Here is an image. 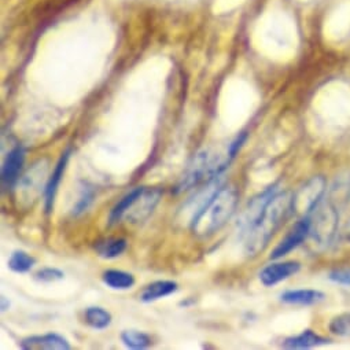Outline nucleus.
<instances>
[{"instance_id":"f257e3e1","label":"nucleus","mask_w":350,"mask_h":350,"mask_svg":"<svg viewBox=\"0 0 350 350\" xmlns=\"http://www.w3.org/2000/svg\"><path fill=\"white\" fill-rule=\"evenodd\" d=\"M290 215H293V194L288 191H278L256 224L241 237L245 253L254 257L262 252Z\"/></svg>"},{"instance_id":"f03ea898","label":"nucleus","mask_w":350,"mask_h":350,"mask_svg":"<svg viewBox=\"0 0 350 350\" xmlns=\"http://www.w3.org/2000/svg\"><path fill=\"white\" fill-rule=\"evenodd\" d=\"M238 191L234 187H221L209 204L191 221L190 228L198 237H211L226 226L238 205Z\"/></svg>"},{"instance_id":"7ed1b4c3","label":"nucleus","mask_w":350,"mask_h":350,"mask_svg":"<svg viewBox=\"0 0 350 350\" xmlns=\"http://www.w3.org/2000/svg\"><path fill=\"white\" fill-rule=\"evenodd\" d=\"M231 161L226 155L224 158L219 155H212L209 151H201L191 159L185 174L178 186L174 187V194H182L185 191L196 190L217 176H221Z\"/></svg>"},{"instance_id":"20e7f679","label":"nucleus","mask_w":350,"mask_h":350,"mask_svg":"<svg viewBox=\"0 0 350 350\" xmlns=\"http://www.w3.org/2000/svg\"><path fill=\"white\" fill-rule=\"evenodd\" d=\"M308 217L310 220L309 238L316 247L324 249L336 241L339 208L335 201L329 197H327V200L323 198Z\"/></svg>"},{"instance_id":"39448f33","label":"nucleus","mask_w":350,"mask_h":350,"mask_svg":"<svg viewBox=\"0 0 350 350\" xmlns=\"http://www.w3.org/2000/svg\"><path fill=\"white\" fill-rule=\"evenodd\" d=\"M49 178L47 159L36 161L27 172H24L14 187L16 198L20 205L28 208L38 201V198L46 191Z\"/></svg>"},{"instance_id":"423d86ee","label":"nucleus","mask_w":350,"mask_h":350,"mask_svg":"<svg viewBox=\"0 0 350 350\" xmlns=\"http://www.w3.org/2000/svg\"><path fill=\"white\" fill-rule=\"evenodd\" d=\"M325 194V180L323 176H314L308 180L295 194H293V215L301 217L309 216L323 201Z\"/></svg>"},{"instance_id":"0eeeda50","label":"nucleus","mask_w":350,"mask_h":350,"mask_svg":"<svg viewBox=\"0 0 350 350\" xmlns=\"http://www.w3.org/2000/svg\"><path fill=\"white\" fill-rule=\"evenodd\" d=\"M224 183V174L221 176L215 178L213 180L208 182L206 185L201 186V189L194 194V197H191L190 200H187L180 211L182 215V220L189 223V227L191 224V221L200 215V212L209 204V201L215 197V194L223 187Z\"/></svg>"},{"instance_id":"6e6552de","label":"nucleus","mask_w":350,"mask_h":350,"mask_svg":"<svg viewBox=\"0 0 350 350\" xmlns=\"http://www.w3.org/2000/svg\"><path fill=\"white\" fill-rule=\"evenodd\" d=\"M278 191H280L279 186L273 185V186L268 187L265 191H262L261 194H258L257 197H254L247 204V206L243 209V212L238 220V230H239L241 237L245 235L256 224V221L261 217L267 205L269 204V201L273 198V196Z\"/></svg>"},{"instance_id":"1a4fd4ad","label":"nucleus","mask_w":350,"mask_h":350,"mask_svg":"<svg viewBox=\"0 0 350 350\" xmlns=\"http://www.w3.org/2000/svg\"><path fill=\"white\" fill-rule=\"evenodd\" d=\"M161 197H162V191L159 189L144 187L143 193L131 206V209L126 212L124 219L131 224H140L146 221L158 206Z\"/></svg>"},{"instance_id":"9d476101","label":"nucleus","mask_w":350,"mask_h":350,"mask_svg":"<svg viewBox=\"0 0 350 350\" xmlns=\"http://www.w3.org/2000/svg\"><path fill=\"white\" fill-rule=\"evenodd\" d=\"M25 158H27V148L21 144H17L8 152V155L3 161V165H2L3 189L14 190L18 179L23 174Z\"/></svg>"},{"instance_id":"9b49d317","label":"nucleus","mask_w":350,"mask_h":350,"mask_svg":"<svg viewBox=\"0 0 350 350\" xmlns=\"http://www.w3.org/2000/svg\"><path fill=\"white\" fill-rule=\"evenodd\" d=\"M309 232H310V220L306 216L294 224V227L288 231L284 239H282V242L273 249L271 258L279 260L287 256L288 253H291L294 249L301 246L306 241V238H309Z\"/></svg>"},{"instance_id":"f8f14e48","label":"nucleus","mask_w":350,"mask_h":350,"mask_svg":"<svg viewBox=\"0 0 350 350\" xmlns=\"http://www.w3.org/2000/svg\"><path fill=\"white\" fill-rule=\"evenodd\" d=\"M301 269V264L298 261H284V262H273L267 265L260 272V282L265 287H272L291 276H294Z\"/></svg>"},{"instance_id":"ddd939ff","label":"nucleus","mask_w":350,"mask_h":350,"mask_svg":"<svg viewBox=\"0 0 350 350\" xmlns=\"http://www.w3.org/2000/svg\"><path fill=\"white\" fill-rule=\"evenodd\" d=\"M20 347L24 350H69L72 349L69 340L58 334L33 335L23 339Z\"/></svg>"},{"instance_id":"4468645a","label":"nucleus","mask_w":350,"mask_h":350,"mask_svg":"<svg viewBox=\"0 0 350 350\" xmlns=\"http://www.w3.org/2000/svg\"><path fill=\"white\" fill-rule=\"evenodd\" d=\"M70 154H72V150L69 148V150H66L59 157V159H58L53 173L50 174V178H49V182H47V186H46V191H44V204H46V212L47 213H51V211H53L58 189L61 186L64 173H65L68 162L70 159Z\"/></svg>"},{"instance_id":"2eb2a0df","label":"nucleus","mask_w":350,"mask_h":350,"mask_svg":"<svg viewBox=\"0 0 350 350\" xmlns=\"http://www.w3.org/2000/svg\"><path fill=\"white\" fill-rule=\"evenodd\" d=\"M179 290V284L173 280H157L150 284H147L142 294L140 301L144 304H150L154 301H158L161 298L169 297Z\"/></svg>"},{"instance_id":"dca6fc26","label":"nucleus","mask_w":350,"mask_h":350,"mask_svg":"<svg viewBox=\"0 0 350 350\" xmlns=\"http://www.w3.org/2000/svg\"><path fill=\"white\" fill-rule=\"evenodd\" d=\"M325 295L319 290L301 288V290H288L280 295V299L284 304L290 305H314L324 301Z\"/></svg>"},{"instance_id":"f3484780","label":"nucleus","mask_w":350,"mask_h":350,"mask_svg":"<svg viewBox=\"0 0 350 350\" xmlns=\"http://www.w3.org/2000/svg\"><path fill=\"white\" fill-rule=\"evenodd\" d=\"M94 249L100 258L113 260L125 253V250L128 249V241L124 238H106L98 241Z\"/></svg>"},{"instance_id":"a211bd4d","label":"nucleus","mask_w":350,"mask_h":350,"mask_svg":"<svg viewBox=\"0 0 350 350\" xmlns=\"http://www.w3.org/2000/svg\"><path fill=\"white\" fill-rule=\"evenodd\" d=\"M144 187H136L133 190H131L128 194H125L114 206L113 209L110 211L109 213V219H107V224L111 227V226H116L118 224L126 215V212L131 209V206L135 204V201L140 197V194L143 193Z\"/></svg>"},{"instance_id":"6ab92c4d","label":"nucleus","mask_w":350,"mask_h":350,"mask_svg":"<svg viewBox=\"0 0 350 350\" xmlns=\"http://www.w3.org/2000/svg\"><path fill=\"white\" fill-rule=\"evenodd\" d=\"M325 343H328V339L317 335L312 329H306L299 335L284 339V342L282 343V347H284V349H310V347L325 345Z\"/></svg>"},{"instance_id":"aec40b11","label":"nucleus","mask_w":350,"mask_h":350,"mask_svg":"<svg viewBox=\"0 0 350 350\" xmlns=\"http://www.w3.org/2000/svg\"><path fill=\"white\" fill-rule=\"evenodd\" d=\"M103 283L111 290H129L135 286V276L121 269H107L102 275Z\"/></svg>"},{"instance_id":"412c9836","label":"nucleus","mask_w":350,"mask_h":350,"mask_svg":"<svg viewBox=\"0 0 350 350\" xmlns=\"http://www.w3.org/2000/svg\"><path fill=\"white\" fill-rule=\"evenodd\" d=\"M84 320L87 325H90L92 329L102 331L106 329L113 320V316L109 310L100 308V306H90L84 312Z\"/></svg>"},{"instance_id":"4be33fe9","label":"nucleus","mask_w":350,"mask_h":350,"mask_svg":"<svg viewBox=\"0 0 350 350\" xmlns=\"http://www.w3.org/2000/svg\"><path fill=\"white\" fill-rule=\"evenodd\" d=\"M121 342L128 349L133 350H143L150 347L151 338L146 332L136 331V329H125L121 332Z\"/></svg>"},{"instance_id":"5701e85b","label":"nucleus","mask_w":350,"mask_h":350,"mask_svg":"<svg viewBox=\"0 0 350 350\" xmlns=\"http://www.w3.org/2000/svg\"><path fill=\"white\" fill-rule=\"evenodd\" d=\"M8 265L16 273H27L36 265V258L27 252L16 250L12 253Z\"/></svg>"},{"instance_id":"b1692460","label":"nucleus","mask_w":350,"mask_h":350,"mask_svg":"<svg viewBox=\"0 0 350 350\" xmlns=\"http://www.w3.org/2000/svg\"><path fill=\"white\" fill-rule=\"evenodd\" d=\"M339 208V223L336 239H350V193L347 197L338 205Z\"/></svg>"},{"instance_id":"393cba45","label":"nucleus","mask_w":350,"mask_h":350,"mask_svg":"<svg viewBox=\"0 0 350 350\" xmlns=\"http://www.w3.org/2000/svg\"><path fill=\"white\" fill-rule=\"evenodd\" d=\"M94 200H95V189L88 185H84V187L81 189V194L73 208V212H72L73 216L77 217V216H81L83 213H85L90 209V206L92 205Z\"/></svg>"},{"instance_id":"a878e982","label":"nucleus","mask_w":350,"mask_h":350,"mask_svg":"<svg viewBox=\"0 0 350 350\" xmlns=\"http://www.w3.org/2000/svg\"><path fill=\"white\" fill-rule=\"evenodd\" d=\"M329 329L332 334L339 336H350V310L336 316L329 323Z\"/></svg>"},{"instance_id":"bb28decb","label":"nucleus","mask_w":350,"mask_h":350,"mask_svg":"<svg viewBox=\"0 0 350 350\" xmlns=\"http://www.w3.org/2000/svg\"><path fill=\"white\" fill-rule=\"evenodd\" d=\"M35 280L40 282V283H53V282H58V280H62L65 278V273L58 269V268H51V267H47V268H42L39 269L36 273H35Z\"/></svg>"},{"instance_id":"cd10ccee","label":"nucleus","mask_w":350,"mask_h":350,"mask_svg":"<svg viewBox=\"0 0 350 350\" xmlns=\"http://www.w3.org/2000/svg\"><path fill=\"white\" fill-rule=\"evenodd\" d=\"M246 139H247V135H246V133H241V135L228 146L227 157H228L230 161H232V159L237 157V154L239 152V150H241V147L243 146V143L246 142Z\"/></svg>"},{"instance_id":"c85d7f7f","label":"nucleus","mask_w":350,"mask_h":350,"mask_svg":"<svg viewBox=\"0 0 350 350\" xmlns=\"http://www.w3.org/2000/svg\"><path fill=\"white\" fill-rule=\"evenodd\" d=\"M328 279L339 284L350 286V269H336L329 273Z\"/></svg>"},{"instance_id":"c756f323","label":"nucleus","mask_w":350,"mask_h":350,"mask_svg":"<svg viewBox=\"0 0 350 350\" xmlns=\"http://www.w3.org/2000/svg\"><path fill=\"white\" fill-rule=\"evenodd\" d=\"M9 306H10V302L8 304V302H6V298H5V297H2V310H3V312H6V310L9 309Z\"/></svg>"}]
</instances>
